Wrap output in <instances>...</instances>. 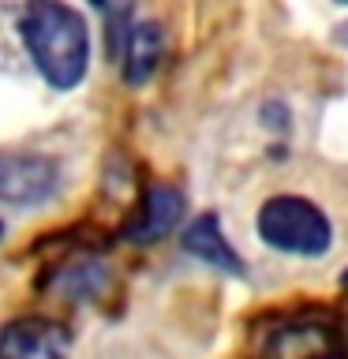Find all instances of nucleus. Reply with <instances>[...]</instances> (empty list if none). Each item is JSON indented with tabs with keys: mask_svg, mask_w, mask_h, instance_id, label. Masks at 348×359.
<instances>
[{
	"mask_svg": "<svg viewBox=\"0 0 348 359\" xmlns=\"http://www.w3.org/2000/svg\"><path fill=\"white\" fill-rule=\"evenodd\" d=\"M19 38L27 45L38 75L53 90H75L90 67L86 19L67 4H30L19 15Z\"/></svg>",
	"mask_w": 348,
	"mask_h": 359,
	"instance_id": "1",
	"label": "nucleus"
},
{
	"mask_svg": "<svg viewBox=\"0 0 348 359\" xmlns=\"http://www.w3.org/2000/svg\"><path fill=\"white\" fill-rule=\"evenodd\" d=\"M0 232H4V224H0Z\"/></svg>",
	"mask_w": 348,
	"mask_h": 359,
	"instance_id": "11",
	"label": "nucleus"
},
{
	"mask_svg": "<svg viewBox=\"0 0 348 359\" xmlns=\"http://www.w3.org/2000/svg\"><path fill=\"white\" fill-rule=\"evenodd\" d=\"M262 359H341V337L330 322H285L262 344Z\"/></svg>",
	"mask_w": 348,
	"mask_h": 359,
	"instance_id": "5",
	"label": "nucleus"
},
{
	"mask_svg": "<svg viewBox=\"0 0 348 359\" xmlns=\"http://www.w3.org/2000/svg\"><path fill=\"white\" fill-rule=\"evenodd\" d=\"M184 210H187V198L176 184H165V180L161 184H150L146 195L139 198V210H135V217L128 221V232L123 236H128L131 243H157L180 224Z\"/></svg>",
	"mask_w": 348,
	"mask_h": 359,
	"instance_id": "6",
	"label": "nucleus"
},
{
	"mask_svg": "<svg viewBox=\"0 0 348 359\" xmlns=\"http://www.w3.org/2000/svg\"><path fill=\"white\" fill-rule=\"evenodd\" d=\"M72 330L45 314H22L0 330V359H67Z\"/></svg>",
	"mask_w": 348,
	"mask_h": 359,
	"instance_id": "4",
	"label": "nucleus"
},
{
	"mask_svg": "<svg viewBox=\"0 0 348 359\" xmlns=\"http://www.w3.org/2000/svg\"><path fill=\"white\" fill-rule=\"evenodd\" d=\"M337 337H341V359H348V303L341 307V318H337Z\"/></svg>",
	"mask_w": 348,
	"mask_h": 359,
	"instance_id": "9",
	"label": "nucleus"
},
{
	"mask_svg": "<svg viewBox=\"0 0 348 359\" xmlns=\"http://www.w3.org/2000/svg\"><path fill=\"white\" fill-rule=\"evenodd\" d=\"M161 53H165V34L154 19H142L135 22L131 34H128V45H123V56H120V79L128 86H142L146 79L157 72L161 64Z\"/></svg>",
	"mask_w": 348,
	"mask_h": 359,
	"instance_id": "8",
	"label": "nucleus"
},
{
	"mask_svg": "<svg viewBox=\"0 0 348 359\" xmlns=\"http://www.w3.org/2000/svg\"><path fill=\"white\" fill-rule=\"evenodd\" d=\"M184 251L199 262H206L221 273H232V277H243V258L232 251V243L225 240V229H221V217L213 210L199 213L195 221L184 229Z\"/></svg>",
	"mask_w": 348,
	"mask_h": 359,
	"instance_id": "7",
	"label": "nucleus"
},
{
	"mask_svg": "<svg viewBox=\"0 0 348 359\" xmlns=\"http://www.w3.org/2000/svg\"><path fill=\"white\" fill-rule=\"evenodd\" d=\"M60 191V165L49 154L0 150V206H45Z\"/></svg>",
	"mask_w": 348,
	"mask_h": 359,
	"instance_id": "3",
	"label": "nucleus"
},
{
	"mask_svg": "<svg viewBox=\"0 0 348 359\" xmlns=\"http://www.w3.org/2000/svg\"><path fill=\"white\" fill-rule=\"evenodd\" d=\"M258 240L269 251L296 255V258H322L333 247V224L314 206L311 198L300 195H274L262 202L255 217Z\"/></svg>",
	"mask_w": 348,
	"mask_h": 359,
	"instance_id": "2",
	"label": "nucleus"
},
{
	"mask_svg": "<svg viewBox=\"0 0 348 359\" xmlns=\"http://www.w3.org/2000/svg\"><path fill=\"white\" fill-rule=\"evenodd\" d=\"M341 285H344V288H348V269H344V273H341Z\"/></svg>",
	"mask_w": 348,
	"mask_h": 359,
	"instance_id": "10",
	"label": "nucleus"
}]
</instances>
